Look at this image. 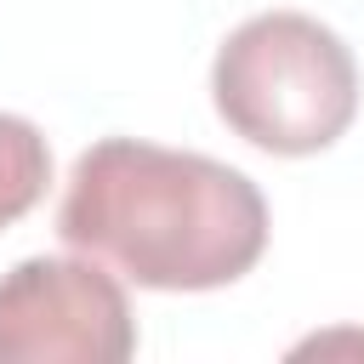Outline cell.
<instances>
[{"instance_id":"3957f363","label":"cell","mask_w":364,"mask_h":364,"mask_svg":"<svg viewBox=\"0 0 364 364\" xmlns=\"http://www.w3.org/2000/svg\"><path fill=\"white\" fill-rule=\"evenodd\" d=\"M136 318L97 256H28L0 279V364H119Z\"/></svg>"},{"instance_id":"277c9868","label":"cell","mask_w":364,"mask_h":364,"mask_svg":"<svg viewBox=\"0 0 364 364\" xmlns=\"http://www.w3.org/2000/svg\"><path fill=\"white\" fill-rule=\"evenodd\" d=\"M51 182V148L34 119L0 114V228L28 216Z\"/></svg>"},{"instance_id":"7a4b0ae2","label":"cell","mask_w":364,"mask_h":364,"mask_svg":"<svg viewBox=\"0 0 364 364\" xmlns=\"http://www.w3.org/2000/svg\"><path fill=\"white\" fill-rule=\"evenodd\" d=\"M210 97L233 136L262 154H318L358 114V63L336 28L307 11L245 17L216 63Z\"/></svg>"},{"instance_id":"6da1fadb","label":"cell","mask_w":364,"mask_h":364,"mask_svg":"<svg viewBox=\"0 0 364 364\" xmlns=\"http://www.w3.org/2000/svg\"><path fill=\"white\" fill-rule=\"evenodd\" d=\"M57 233L142 290H222L262 262L267 199L210 154L102 136L68 171Z\"/></svg>"}]
</instances>
